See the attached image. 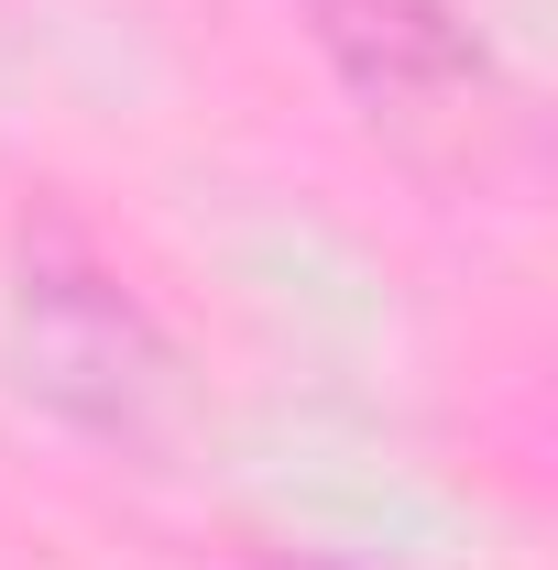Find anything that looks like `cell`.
Here are the masks:
<instances>
[{"instance_id":"6da1fadb","label":"cell","mask_w":558,"mask_h":570,"mask_svg":"<svg viewBox=\"0 0 558 570\" xmlns=\"http://www.w3.org/2000/svg\"><path fill=\"white\" fill-rule=\"evenodd\" d=\"M11 352H22V384L56 406L88 439H121V450H153L176 428V352L165 330L142 318V296L110 264H88L67 242H33L22 253V285H11Z\"/></svg>"},{"instance_id":"7a4b0ae2","label":"cell","mask_w":558,"mask_h":570,"mask_svg":"<svg viewBox=\"0 0 558 570\" xmlns=\"http://www.w3.org/2000/svg\"><path fill=\"white\" fill-rule=\"evenodd\" d=\"M296 11L372 121H460L482 88V45L449 0H296Z\"/></svg>"}]
</instances>
